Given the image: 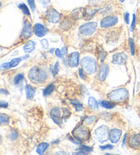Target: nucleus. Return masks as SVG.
Returning <instances> with one entry per match:
<instances>
[{
	"label": "nucleus",
	"instance_id": "4c0bfd02",
	"mask_svg": "<svg viewBox=\"0 0 140 155\" xmlns=\"http://www.w3.org/2000/svg\"><path fill=\"white\" fill-rule=\"evenodd\" d=\"M124 19H125V21L126 24H129V22H130V15H129L128 12H126L124 14Z\"/></svg>",
	"mask_w": 140,
	"mask_h": 155
},
{
	"label": "nucleus",
	"instance_id": "473e14b6",
	"mask_svg": "<svg viewBox=\"0 0 140 155\" xmlns=\"http://www.w3.org/2000/svg\"><path fill=\"white\" fill-rule=\"evenodd\" d=\"M62 111H63V118H68V117L71 116V112L68 110V109L66 108H62Z\"/></svg>",
	"mask_w": 140,
	"mask_h": 155
},
{
	"label": "nucleus",
	"instance_id": "0eeeda50",
	"mask_svg": "<svg viewBox=\"0 0 140 155\" xmlns=\"http://www.w3.org/2000/svg\"><path fill=\"white\" fill-rule=\"evenodd\" d=\"M45 17L47 21L52 23H57L60 20V14L54 8L48 9L45 13Z\"/></svg>",
	"mask_w": 140,
	"mask_h": 155
},
{
	"label": "nucleus",
	"instance_id": "79ce46f5",
	"mask_svg": "<svg viewBox=\"0 0 140 155\" xmlns=\"http://www.w3.org/2000/svg\"><path fill=\"white\" fill-rule=\"evenodd\" d=\"M79 77H81V79H83V80H85L86 77H85V75L84 74V71H83V68H79Z\"/></svg>",
	"mask_w": 140,
	"mask_h": 155
},
{
	"label": "nucleus",
	"instance_id": "49530a36",
	"mask_svg": "<svg viewBox=\"0 0 140 155\" xmlns=\"http://www.w3.org/2000/svg\"><path fill=\"white\" fill-rule=\"evenodd\" d=\"M62 54H63L64 56L66 55V53H67V48L65 47H63L62 49Z\"/></svg>",
	"mask_w": 140,
	"mask_h": 155
},
{
	"label": "nucleus",
	"instance_id": "f704fd0d",
	"mask_svg": "<svg viewBox=\"0 0 140 155\" xmlns=\"http://www.w3.org/2000/svg\"><path fill=\"white\" fill-rule=\"evenodd\" d=\"M135 25H136V17H135V15H133V21H132V23H131V30L133 31L135 28Z\"/></svg>",
	"mask_w": 140,
	"mask_h": 155
},
{
	"label": "nucleus",
	"instance_id": "2f4dec72",
	"mask_svg": "<svg viewBox=\"0 0 140 155\" xmlns=\"http://www.w3.org/2000/svg\"><path fill=\"white\" fill-rule=\"evenodd\" d=\"M79 150L83 151L84 152H91L93 151V148L92 147H89V146H81L79 148Z\"/></svg>",
	"mask_w": 140,
	"mask_h": 155
},
{
	"label": "nucleus",
	"instance_id": "c9c22d12",
	"mask_svg": "<svg viewBox=\"0 0 140 155\" xmlns=\"http://www.w3.org/2000/svg\"><path fill=\"white\" fill-rule=\"evenodd\" d=\"M41 45L43 49H47L49 47V42H48L47 39H42L41 41Z\"/></svg>",
	"mask_w": 140,
	"mask_h": 155
},
{
	"label": "nucleus",
	"instance_id": "6ab92c4d",
	"mask_svg": "<svg viewBox=\"0 0 140 155\" xmlns=\"http://www.w3.org/2000/svg\"><path fill=\"white\" fill-rule=\"evenodd\" d=\"M26 91V97L28 99H32L34 98L35 92H36V89L31 85H27L25 87Z\"/></svg>",
	"mask_w": 140,
	"mask_h": 155
},
{
	"label": "nucleus",
	"instance_id": "c03bdc74",
	"mask_svg": "<svg viewBox=\"0 0 140 155\" xmlns=\"http://www.w3.org/2000/svg\"><path fill=\"white\" fill-rule=\"evenodd\" d=\"M55 55L57 57L60 58H62L64 57V55L62 54V50H60L59 49H57L55 50Z\"/></svg>",
	"mask_w": 140,
	"mask_h": 155
},
{
	"label": "nucleus",
	"instance_id": "9b49d317",
	"mask_svg": "<svg viewBox=\"0 0 140 155\" xmlns=\"http://www.w3.org/2000/svg\"><path fill=\"white\" fill-rule=\"evenodd\" d=\"M50 115L55 124L58 125L62 124V119L61 118V111L58 107H53L50 111Z\"/></svg>",
	"mask_w": 140,
	"mask_h": 155
},
{
	"label": "nucleus",
	"instance_id": "1a4fd4ad",
	"mask_svg": "<svg viewBox=\"0 0 140 155\" xmlns=\"http://www.w3.org/2000/svg\"><path fill=\"white\" fill-rule=\"evenodd\" d=\"M127 55L125 53H115L112 57V63L116 65H122L127 60Z\"/></svg>",
	"mask_w": 140,
	"mask_h": 155
},
{
	"label": "nucleus",
	"instance_id": "ea45409f",
	"mask_svg": "<svg viewBox=\"0 0 140 155\" xmlns=\"http://www.w3.org/2000/svg\"><path fill=\"white\" fill-rule=\"evenodd\" d=\"M28 2L29 5V6H30V8H31L32 10L34 12L35 9H36V6H35L34 0H28Z\"/></svg>",
	"mask_w": 140,
	"mask_h": 155
},
{
	"label": "nucleus",
	"instance_id": "7c9ffc66",
	"mask_svg": "<svg viewBox=\"0 0 140 155\" xmlns=\"http://www.w3.org/2000/svg\"><path fill=\"white\" fill-rule=\"evenodd\" d=\"M129 46H130V51L131 54L134 55H135V43L133 38H129Z\"/></svg>",
	"mask_w": 140,
	"mask_h": 155
},
{
	"label": "nucleus",
	"instance_id": "c85d7f7f",
	"mask_svg": "<svg viewBox=\"0 0 140 155\" xmlns=\"http://www.w3.org/2000/svg\"><path fill=\"white\" fill-rule=\"evenodd\" d=\"M24 79V76L23 74H18L14 78V84L15 85H18L20 84V82Z\"/></svg>",
	"mask_w": 140,
	"mask_h": 155
},
{
	"label": "nucleus",
	"instance_id": "864d4df0",
	"mask_svg": "<svg viewBox=\"0 0 140 155\" xmlns=\"http://www.w3.org/2000/svg\"><path fill=\"white\" fill-rule=\"evenodd\" d=\"M2 6V3H1V2H0V7Z\"/></svg>",
	"mask_w": 140,
	"mask_h": 155
},
{
	"label": "nucleus",
	"instance_id": "f03ea898",
	"mask_svg": "<svg viewBox=\"0 0 140 155\" xmlns=\"http://www.w3.org/2000/svg\"><path fill=\"white\" fill-rule=\"evenodd\" d=\"M107 97L113 102H123L128 98V93L125 88H119L113 90L108 94Z\"/></svg>",
	"mask_w": 140,
	"mask_h": 155
},
{
	"label": "nucleus",
	"instance_id": "58836bf2",
	"mask_svg": "<svg viewBox=\"0 0 140 155\" xmlns=\"http://www.w3.org/2000/svg\"><path fill=\"white\" fill-rule=\"evenodd\" d=\"M106 55H107L106 52L103 49H102L101 51H100V59H101V62H103V61L105 60Z\"/></svg>",
	"mask_w": 140,
	"mask_h": 155
},
{
	"label": "nucleus",
	"instance_id": "72a5a7b5",
	"mask_svg": "<svg viewBox=\"0 0 140 155\" xmlns=\"http://www.w3.org/2000/svg\"><path fill=\"white\" fill-rule=\"evenodd\" d=\"M58 72H59V62L58 61H56V63L54 65V68H53V76H55L56 74L58 73Z\"/></svg>",
	"mask_w": 140,
	"mask_h": 155
},
{
	"label": "nucleus",
	"instance_id": "09e8293b",
	"mask_svg": "<svg viewBox=\"0 0 140 155\" xmlns=\"http://www.w3.org/2000/svg\"><path fill=\"white\" fill-rule=\"evenodd\" d=\"M126 135H127V134H125V137H124V140H123V141H122V146H125V141H126Z\"/></svg>",
	"mask_w": 140,
	"mask_h": 155
},
{
	"label": "nucleus",
	"instance_id": "3c124183",
	"mask_svg": "<svg viewBox=\"0 0 140 155\" xmlns=\"http://www.w3.org/2000/svg\"><path fill=\"white\" fill-rule=\"evenodd\" d=\"M2 48H1V47H0V53H2Z\"/></svg>",
	"mask_w": 140,
	"mask_h": 155
},
{
	"label": "nucleus",
	"instance_id": "2eb2a0df",
	"mask_svg": "<svg viewBox=\"0 0 140 155\" xmlns=\"http://www.w3.org/2000/svg\"><path fill=\"white\" fill-rule=\"evenodd\" d=\"M22 60H23V57L15 58L13 59L12 60L10 61V62H6V63L3 64L1 65V66H0V68H1L2 70H8V69L16 67V66H18V64L22 61Z\"/></svg>",
	"mask_w": 140,
	"mask_h": 155
},
{
	"label": "nucleus",
	"instance_id": "de8ad7c7",
	"mask_svg": "<svg viewBox=\"0 0 140 155\" xmlns=\"http://www.w3.org/2000/svg\"><path fill=\"white\" fill-rule=\"evenodd\" d=\"M1 93H3V94H8V91L6 90H4V89L0 90V94H1Z\"/></svg>",
	"mask_w": 140,
	"mask_h": 155
},
{
	"label": "nucleus",
	"instance_id": "aec40b11",
	"mask_svg": "<svg viewBox=\"0 0 140 155\" xmlns=\"http://www.w3.org/2000/svg\"><path fill=\"white\" fill-rule=\"evenodd\" d=\"M35 46H36V43L34 41H28L23 47L24 51L27 53H29L33 51L35 49Z\"/></svg>",
	"mask_w": 140,
	"mask_h": 155
},
{
	"label": "nucleus",
	"instance_id": "423d86ee",
	"mask_svg": "<svg viewBox=\"0 0 140 155\" xmlns=\"http://www.w3.org/2000/svg\"><path fill=\"white\" fill-rule=\"evenodd\" d=\"M95 136L100 142H105L109 140V128L105 125L98 127L95 130Z\"/></svg>",
	"mask_w": 140,
	"mask_h": 155
},
{
	"label": "nucleus",
	"instance_id": "603ef678",
	"mask_svg": "<svg viewBox=\"0 0 140 155\" xmlns=\"http://www.w3.org/2000/svg\"><path fill=\"white\" fill-rule=\"evenodd\" d=\"M120 1L121 2H125V0H120Z\"/></svg>",
	"mask_w": 140,
	"mask_h": 155
},
{
	"label": "nucleus",
	"instance_id": "4be33fe9",
	"mask_svg": "<svg viewBox=\"0 0 140 155\" xmlns=\"http://www.w3.org/2000/svg\"><path fill=\"white\" fill-rule=\"evenodd\" d=\"M99 9H92V8H87L85 9V17H87V19H90L92 18L96 12H98Z\"/></svg>",
	"mask_w": 140,
	"mask_h": 155
},
{
	"label": "nucleus",
	"instance_id": "20e7f679",
	"mask_svg": "<svg viewBox=\"0 0 140 155\" xmlns=\"http://www.w3.org/2000/svg\"><path fill=\"white\" fill-rule=\"evenodd\" d=\"M72 135L79 141H85L88 140L90 134L88 128L84 125L81 124L72 131Z\"/></svg>",
	"mask_w": 140,
	"mask_h": 155
},
{
	"label": "nucleus",
	"instance_id": "39448f33",
	"mask_svg": "<svg viewBox=\"0 0 140 155\" xmlns=\"http://www.w3.org/2000/svg\"><path fill=\"white\" fill-rule=\"evenodd\" d=\"M96 28H97V23L92 21V22H88L81 25L79 28V31L82 35L90 36L95 33Z\"/></svg>",
	"mask_w": 140,
	"mask_h": 155
},
{
	"label": "nucleus",
	"instance_id": "a211bd4d",
	"mask_svg": "<svg viewBox=\"0 0 140 155\" xmlns=\"http://www.w3.org/2000/svg\"><path fill=\"white\" fill-rule=\"evenodd\" d=\"M85 15V9L83 8H79L75 9L74 10H72V12H71L72 17L76 20L80 19V18L84 17Z\"/></svg>",
	"mask_w": 140,
	"mask_h": 155
},
{
	"label": "nucleus",
	"instance_id": "c756f323",
	"mask_svg": "<svg viewBox=\"0 0 140 155\" xmlns=\"http://www.w3.org/2000/svg\"><path fill=\"white\" fill-rule=\"evenodd\" d=\"M96 116H89L86 117L84 120V122L86 124L90 125L92 124H93V123L96 121Z\"/></svg>",
	"mask_w": 140,
	"mask_h": 155
},
{
	"label": "nucleus",
	"instance_id": "9d476101",
	"mask_svg": "<svg viewBox=\"0 0 140 155\" xmlns=\"http://www.w3.org/2000/svg\"><path fill=\"white\" fill-rule=\"evenodd\" d=\"M122 135V130L119 129H112L109 130V140L113 143H117Z\"/></svg>",
	"mask_w": 140,
	"mask_h": 155
},
{
	"label": "nucleus",
	"instance_id": "5701e85b",
	"mask_svg": "<svg viewBox=\"0 0 140 155\" xmlns=\"http://www.w3.org/2000/svg\"><path fill=\"white\" fill-rule=\"evenodd\" d=\"M88 105L92 109H95V110H98V104L94 97H90L88 100Z\"/></svg>",
	"mask_w": 140,
	"mask_h": 155
},
{
	"label": "nucleus",
	"instance_id": "dca6fc26",
	"mask_svg": "<svg viewBox=\"0 0 140 155\" xmlns=\"http://www.w3.org/2000/svg\"><path fill=\"white\" fill-rule=\"evenodd\" d=\"M128 144L130 147L135 149L140 148V135L134 134L131 135L128 140Z\"/></svg>",
	"mask_w": 140,
	"mask_h": 155
},
{
	"label": "nucleus",
	"instance_id": "a18cd8bd",
	"mask_svg": "<svg viewBox=\"0 0 140 155\" xmlns=\"http://www.w3.org/2000/svg\"><path fill=\"white\" fill-rule=\"evenodd\" d=\"M8 107V103L5 102V101H0V108H7Z\"/></svg>",
	"mask_w": 140,
	"mask_h": 155
},
{
	"label": "nucleus",
	"instance_id": "bb28decb",
	"mask_svg": "<svg viewBox=\"0 0 140 155\" xmlns=\"http://www.w3.org/2000/svg\"><path fill=\"white\" fill-rule=\"evenodd\" d=\"M71 103L75 107L77 111H79L83 109V105L79 102V101H78L77 100H71Z\"/></svg>",
	"mask_w": 140,
	"mask_h": 155
},
{
	"label": "nucleus",
	"instance_id": "cd10ccee",
	"mask_svg": "<svg viewBox=\"0 0 140 155\" xmlns=\"http://www.w3.org/2000/svg\"><path fill=\"white\" fill-rule=\"evenodd\" d=\"M9 122V117L6 114L0 113V125L8 124Z\"/></svg>",
	"mask_w": 140,
	"mask_h": 155
},
{
	"label": "nucleus",
	"instance_id": "ddd939ff",
	"mask_svg": "<svg viewBox=\"0 0 140 155\" xmlns=\"http://www.w3.org/2000/svg\"><path fill=\"white\" fill-rule=\"evenodd\" d=\"M34 32L38 37H43L47 34L48 30L45 27L40 23H36L34 26Z\"/></svg>",
	"mask_w": 140,
	"mask_h": 155
},
{
	"label": "nucleus",
	"instance_id": "f3484780",
	"mask_svg": "<svg viewBox=\"0 0 140 155\" xmlns=\"http://www.w3.org/2000/svg\"><path fill=\"white\" fill-rule=\"evenodd\" d=\"M109 70V68L108 65L102 64L101 66L100 69H99L98 76V79L99 81H103L106 79L107 75H108Z\"/></svg>",
	"mask_w": 140,
	"mask_h": 155
},
{
	"label": "nucleus",
	"instance_id": "a878e982",
	"mask_svg": "<svg viewBox=\"0 0 140 155\" xmlns=\"http://www.w3.org/2000/svg\"><path fill=\"white\" fill-rule=\"evenodd\" d=\"M101 105L103 106L104 108L109 109L114 108V107L115 106V105L114 103L110 102V101H102Z\"/></svg>",
	"mask_w": 140,
	"mask_h": 155
},
{
	"label": "nucleus",
	"instance_id": "f8f14e48",
	"mask_svg": "<svg viewBox=\"0 0 140 155\" xmlns=\"http://www.w3.org/2000/svg\"><path fill=\"white\" fill-rule=\"evenodd\" d=\"M32 34V26L30 22L28 21H25L24 22L23 28L22 31V34L21 36L23 37L24 39H28L31 37Z\"/></svg>",
	"mask_w": 140,
	"mask_h": 155
},
{
	"label": "nucleus",
	"instance_id": "e433bc0d",
	"mask_svg": "<svg viewBox=\"0 0 140 155\" xmlns=\"http://www.w3.org/2000/svg\"><path fill=\"white\" fill-rule=\"evenodd\" d=\"M18 136V133L16 131V130H12L11 134H10V137L12 140H15L17 139Z\"/></svg>",
	"mask_w": 140,
	"mask_h": 155
},
{
	"label": "nucleus",
	"instance_id": "4468645a",
	"mask_svg": "<svg viewBox=\"0 0 140 155\" xmlns=\"http://www.w3.org/2000/svg\"><path fill=\"white\" fill-rule=\"evenodd\" d=\"M79 53L78 52H73L69 55L68 58V64L71 67H76L79 65Z\"/></svg>",
	"mask_w": 140,
	"mask_h": 155
},
{
	"label": "nucleus",
	"instance_id": "a19ab883",
	"mask_svg": "<svg viewBox=\"0 0 140 155\" xmlns=\"http://www.w3.org/2000/svg\"><path fill=\"white\" fill-rule=\"evenodd\" d=\"M39 2L44 7H47L50 4V0H39Z\"/></svg>",
	"mask_w": 140,
	"mask_h": 155
},
{
	"label": "nucleus",
	"instance_id": "f257e3e1",
	"mask_svg": "<svg viewBox=\"0 0 140 155\" xmlns=\"http://www.w3.org/2000/svg\"><path fill=\"white\" fill-rule=\"evenodd\" d=\"M29 78L35 84H42L47 79L46 72L38 67L32 68L29 72Z\"/></svg>",
	"mask_w": 140,
	"mask_h": 155
},
{
	"label": "nucleus",
	"instance_id": "8fccbe9b",
	"mask_svg": "<svg viewBox=\"0 0 140 155\" xmlns=\"http://www.w3.org/2000/svg\"><path fill=\"white\" fill-rule=\"evenodd\" d=\"M1 142H2V137L1 135H0V143H1Z\"/></svg>",
	"mask_w": 140,
	"mask_h": 155
},
{
	"label": "nucleus",
	"instance_id": "37998d69",
	"mask_svg": "<svg viewBox=\"0 0 140 155\" xmlns=\"http://www.w3.org/2000/svg\"><path fill=\"white\" fill-rule=\"evenodd\" d=\"M100 148L101 150H112L114 148V146H113L112 145H111V144H107V145H105V146H100Z\"/></svg>",
	"mask_w": 140,
	"mask_h": 155
},
{
	"label": "nucleus",
	"instance_id": "7ed1b4c3",
	"mask_svg": "<svg viewBox=\"0 0 140 155\" xmlns=\"http://www.w3.org/2000/svg\"><path fill=\"white\" fill-rule=\"evenodd\" d=\"M80 63L82 68L87 74H91L96 73L97 66H96V61L94 58L85 57L82 59Z\"/></svg>",
	"mask_w": 140,
	"mask_h": 155
},
{
	"label": "nucleus",
	"instance_id": "393cba45",
	"mask_svg": "<svg viewBox=\"0 0 140 155\" xmlns=\"http://www.w3.org/2000/svg\"><path fill=\"white\" fill-rule=\"evenodd\" d=\"M18 7L19 8L20 10H21V11L23 12V14H25L27 16H30L31 15L28 7L25 4H20L18 6Z\"/></svg>",
	"mask_w": 140,
	"mask_h": 155
},
{
	"label": "nucleus",
	"instance_id": "6e6552de",
	"mask_svg": "<svg viewBox=\"0 0 140 155\" xmlns=\"http://www.w3.org/2000/svg\"><path fill=\"white\" fill-rule=\"evenodd\" d=\"M118 18L115 16H108L103 18L101 21V27L102 28H107L115 25L118 23Z\"/></svg>",
	"mask_w": 140,
	"mask_h": 155
},
{
	"label": "nucleus",
	"instance_id": "b1692460",
	"mask_svg": "<svg viewBox=\"0 0 140 155\" xmlns=\"http://www.w3.org/2000/svg\"><path fill=\"white\" fill-rule=\"evenodd\" d=\"M55 89V86L53 84H50L43 90V96L44 97H47L48 95H50L53 92Z\"/></svg>",
	"mask_w": 140,
	"mask_h": 155
},
{
	"label": "nucleus",
	"instance_id": "412c9836",
	"mask_svg": "<svg viewBox=\"0 0 140 155\" xmlns=\"http://www.w3.org/2000/svg\"><path fill=\"white\" fill-rule=\"evenodd\" d=\"M49 143H41L38 145L36 148V152L39 154H42L44 152L47 150V149L49 148Z\"/></svg>",
	"mask_w": 140,
	"mask_h": 155
}]
</instances>
